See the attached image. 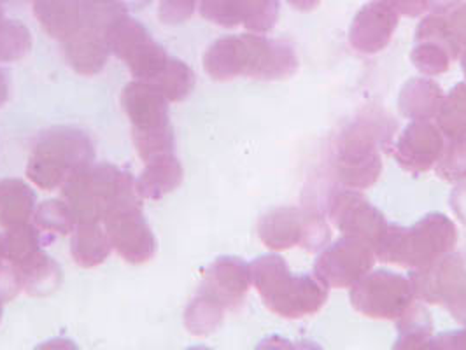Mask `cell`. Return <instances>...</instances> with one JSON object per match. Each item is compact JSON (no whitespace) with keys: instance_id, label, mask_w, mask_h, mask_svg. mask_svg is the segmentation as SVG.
I'll list each match as a JSON object with an SVG mask.
<instances>
[{"instance_id":"1","label":"cell","mask_w":466,"mask_h":350,"mask_svg":"<svg viewBox=\"0 0 466 350\" xmlns=\"http://www.w3.org/2000/svg\"><path fill=\"white\" fill-rule=\"evenodd\" d=\"M204 69L214 81H232L240 75L279 81L299 70V56L293 47L280 41L259 35H228L206 51Z\"/></svg>"},{"instance_id":"2","label":"cell","mask_w":466,"mask_h":350,"mask_svg":"<svg viewBox=\"0 0 466 350\" xmlns=\"http://www.w3.org/2000/svg\"><path fill=\"white\" fill-rule=\"evenodd\" d=\"M395 132L391 119L367 113L348 123L331 142L329 168L333 177L350 189H367L382 172L380 147Z\"/></svg>"},{"instance_id":"3","label":"cell","mask_w":466,"mask_h":350,"mask_svg":"<svg viewBox=\"0 0 466 350\" xmlns=\"http://www.w3.org/2000/svg\"><path fill=\"white\" fill-rule=\"evenodd\" d=\"M251 282L263 305L284 319L316 315L328 302L327 284L316 275H293L279 255L258 257L251 265Z\"/></svg>"},{"instance_id":"4","label":"cell","mask_w":466,"mask_h":350,"mask_svg":"<svg viewBox=\"0 0 466 350\" xmlns=\"http://www.w3.org/2000/svg\"><path fill=\"white\" fill-rule=\"evenodd\" d=\"M94 162V142L88 134L72 126H53L35 140L26 175L35 186L51 191Z\"/></svg>"},{"instance_id":"5","label":"cell","mask_w":466,"mask_h":350,"mask_svg":"<svg viewBox=\"0 0 466 350\" xmlns=\"http://www.w3.org/2000/svg\"><path fill=\"white\" fill-rule=\"evenodd\" d=\"M458 230L454 223L439 212L424 215L410 228L388 226L375 245V257L403 268H422L454 251Z\"/></svg>"},{"instance_id":"6","label":"cell","mask_w":466,"mask_h":350,"mask_svg":"<svg viewBox=\"0 0 466 350\" xmlns=\"http://www.w3.org/2000/svg\"><path fill=\"white\" fill-rule=\"evenodd\" d=\"M164 94L147 81H132L123 88L121 104L132 123L134 144L142 162L174 153L176 139L168 121Z\"/></svg>"},{"instance_id":"7","label":"cell","mask_w":466,"mask_h":350,"mask_svg":"<svg viewBox=\"0 0 466 350\" xmlns=\"http://www.w3.org/2000/svg\"><path fill=\"white\" fill-rule=\"evenodd\" d=\"M132 185H136L132 174L115 165L94 164L74 174L62 186V200L67 204L76 225L102 223L111 204Z\"/></svg>"},{"instance_id":"8","label":"cell","mask_w":466,"mask_h":350,"mask_svg":"<svg viewBox=\"0 0 466 350\" xmlns=\"http://www.w3.org/2000/svg\"><path fill=\"white\" fill-rule=\"evenodd\" d=\"M104 228L117 255L132 265H142L157 253V238L151 232L136 185L127 187L106 212Z\"/></svg>"},{"instance_id":"9","label":"cell","mask_w":466,"mask_h":350,"mask_svg":"<svg viewBox=\"0 0 466 350\" xmlns=\"http://www.w3.org/2000/svg\"><path fill=\"white\" fill-rule=\"evenodd\" d=\"M258 236L272 251L291 247L319 251L327 247L331 232L325 217L314 210L279 207L259 219Z\"/></svg>"},{"instance_id":"10","label":"cell","mask_w":466,"mask_h":350,"mask_svg":"<svg viewBox=\"0 0 466 350\" xmlns=\"http://www.w3.org/2000/svg\"><path fill=\"white\" fill-rule=\"evenodd\" d=\"M416 300L442 305L466 325V253H449L409 277Z\"/></svg>"},{"instance_id":"11","label":"cell","mask_w":466,"mask_h":350,"mask_svg":"<svg viewBox=\"0 0 466 350\" xmlns=\"http://www.w3.org/2000/svg\"><path fill=\"white\" fill-rule=\"evenodd\" d=\"M416 302L409 277L390 270L369 272L350 287V305L370 319L397 321Z\"/></svg>"},{"instance_id":"12","label":"cell","mask_w":466,"mask_h":350,"mask_svg":"<svg viewBox=\"0 0 466 350\" xmlns=\"http://www.w3.org/2000/svg\"><path fill=\"white\" fill-rule=\"evenodd\" d=\"M106 39L111 53L137 77L139 81L153 83L168 60L164 47L153 41L142 25L117 18L106 32Z\"/></svg>"},{"instance_id":"13","label":"cell","mask_w":466,"mask_h":350,"mask_svg":"<svg viewBox=\"0 0 466 350\" xmlns=\"http://www.w3.org/2000/svg\"><path fill=\"white\" fill-rule=\"evenodd\" d=\"M375 259L370 244L344 235L323 247L314 265V275L331 289H350L372 270Z\"/></svg>"},{"instance_id":"14","label":"cell","mask_w":466,"mask_h":350,"mask_svg":"<svg viewBox=\"0 0 466 350\" xmlns=\"http://www.w3.org/2000/svg\"><path fill=\"white\" fill-rule=\"evenodd\" d=\"M328 217L342 234L370 244L373 251L390 226L380 210L375 209L361 193L350 187L329 198Z\"/></svg>"},{"instance_id":"15","label":"cell","mask_w":466,"mask_h":350,"mask_svg":"<svg viewBox=\"0 0 466 350\" xmlns=\"http://www.w3.org/2000/svg\"><path fill=\"white\" fill-rule=\"evenodd\" d=\"M445 140L442 130L430 119H412L395 144L398 164L410 172L422 174L431 170L442 156Z\"/></svg>"},{"instance_id":"16","label":"cell","mask_w":466,"mask_h":350,"mask_svg":"<svg viewBox=\"0 0 466 350\" xmlns=\"http://www.w3.org/2000/svg\"><path fill=\"white\" fill-rule=\"evenodd\" d=\"M460 53L461 46L447 25L441 20H426L418 30V45L410 53V60L424 75L433 77L451 69Z\"/></svg>"},{"instance_id":"17","label":"cell","mask_w":466,"mask_h":350,"mask_svg":"<svg viewBox=\"0 0 466 350\" xmlns=\"http://www.w3.org/2000/svg\"><path fill=\"white\" fill-rule=\"evenodd\" d=\"M251 268L240 257H218L206 272L200 289L209 293L228 312L238 310L251 287Z\"/></svg>"},{"instance_id":"18","label":"cell","mask_w":466,"mask_h":350,"mask_svg":"<svg viewBox=\"0 0 466 350\" xmlns=\"http://www.w3.org/2000/svg\"><path fill=\"white\" fill-rule=\"evenodd\" d=\"M111 49L106 34L95 28H79L66 41V58L81 75H95L106 67Z\"/></svg>"},{"instance_id":"19","label":"cell","mask_w":466,"mask_h":350,"mask_svg":"<svg viewBox=\"0 0 466 350\" xmlns=\"http://www.w3.org/2000/svg\"><path fill=\"white\" fill-rule=\"evenodd\" d=\"M397 26V18L377 5L363 11L350 28V45L365 55L380 53L390 45L391 35Z\"/></svg>"},{"instance_id":"20","label":"cell","mask_w":466,"mask_h":350,"mask_svg":"<svg viewBox=\"0 0 466 350\" xmlns=\"http://www.w3.org/2000/svg\"><path fill=\"white\" fill-rule=\"evenodd\" d=\"M183 183V165L174 153L160 155L149 162L136 181L140 198L160 200Z\"/></svg>"},{"instance_id":"21","label":"cell","mask_w":466,"mask_h":350,"mask_svg":"<svg viewBox=\"0 0 466 350\" xmlns=\"http://www.w3.org/2000/svg\"><path fill=\"white\" fill-rule=\"evenodd\" d=\"M443 98L442 88L435 81L416 77L403 85L398 96V107L409 119H435L442 107Z\"/></svg>"},{"instance_id":"22","label":"cell","mask_w":466,"mask_h":350,"mask_svg":"<svg viewBox=\"0 0 466 350\" xmlns=\"http://www.w3.org/2000/svg\"><path fill=\"white\" fill-rule=\"evenodd\" d=\"M113 244L100 223L76 225L70 240V253L74 261L83 268H95L111 255Z\"/></svg>"},{"instance_id":"23","label":"cell","mask_w":466,"mask_h":350,"mask_svg":"<svg viewBox=\"0 0 466 350\" xmlns=\"http://www.w3.org/2000/svg\"><path fill=\"white\" fill-rule=\"evenodd\" d=\"M35 210V193L22 179L0 181V226L13 228L28 223Z\"/></svg>"},{"instance_id":"24","label":"cell","mask_w":466,"mask_h":350,"mask_svg":"<svg viewBox=\"0 0 466 350\" xmlns=\"http://www.w3.org/2000/svg\"><path fill=\"white\" fill-rule=\"evenodd\" d=\"M24 279V289L30 296H47L62 284V270L46 253L39 251L22 266H18Z\"/></svg>"},{"instance_id":"25","label":"cell","mask_w":466,"mask_h":350,"mask_svg":"<svg viewBox=\"0 0 466 350\" xmlns=\"http://www.w3.org/2000/svg\"><path fill=\"white\" fill-rule=\"evenodd\" d=\"M37 16L47 34L64 43L79 30V11L72 0H41Z\"/></svg>"},{"instance_id":"26","label":"cell","mask_w":466,"mask_h":350,"mask_svg":"<svg viewBox=\"0 0 466 350\" xmlns=\"http://www.w3.org/2000/svg\"><path fill=\"white\" fill-rule=\"evenodd\" d=\"M227 308L212 298L204 289H198L185 312V326L195 336H208L223 325Z\"/></svg>"},{"instance_id":"27","label":"cell","mask_w":466,"mask_h":350,"mask_svg":"<svg viewBox=\"0 0 466 350\" xmlns=\"http://www.w3.org/2000/svg\"><path fill=\"white\" fill-rule=\"evenodd\" d=\"M398 321L400 336L395 349H430L433 323L422 305L414 302Z\"/></svg>"},{"instance_id":"28","label":"cell","mask_w":466,"mask_h":350,"mask_svg":"<svg viewBox=\"0 0 466 350\" xmlns=\"http://www.w3.org/2000/svg\"><path fill=\"white\" fill-rule=\"evenodd\" d=\"M43 232L37 226L28 223L7 228L2 235L4 242V256L16 266H22L30 257L35 256L43 245Z\"/></svg>"},{"instance_id":"29","label":"cell","mask_w":466,"mask_h":350,"mask_svg":"<svg viewBox=\"0 0 466 350\" xmlns=\"http://www.w3.org/2000/svg\"><path fill=\"white\" fill-rule=\"evenodd\" d=\"M197 83L195 72L177 58L167 60L164 69L157 75L153 85L164 94L168 102H183L193 92Z\"/></svg>"},{"instance_id":"30","label":"cell","mask_w":466,"mask_h":350,"mask_svg":"<svg viewBox=\"0 0 466 350\" xmlns=\"http://www.w3.org/2000/svg\"><path fill=\"white\" fill-rule=\"evenodd\" d=\"M435 119L449 139L466 137V83H458L443 98L442 107Z\"/></svg>"},{"instance_id":"31","label":"cell","mask_w":466,"mask_h":350,"mask_svg":"<svg viewBox=\"0 0 466 350\" xmlns=\"http://www.w3.org/2000/svg\"><path fill=\"white\" fill-rule=\"evenodd\" d=\"M35 226L45 234L69 235L76 228L74 215L64 200H46L34 214Z\"/></svg>"},{"instance_id":"32","label":"cell","mask_w":466,"mask_h":350,"mask_svg":"<svg viewBox=\"0 0 466 350\" xmlns=\"http://www.w3.org/2000/svg\"><path fill=\"white\" fill-rule=\"evenodd\" d=\"M32 39L24 25L16 22L0 24V64L22 60L30 51Z\"/></svg>"},{"instance_id":"33","label":"cell","mask_w":466,"mask_h":350,"mask_svg":"<svg viewBox=\"0 0 466 350\" xmlns=\"http://www.w3.org/2000/svg\"><path fill=\"white\" fill-rule=\"evenodd\" d=\"M437 175L449 183L466 181V137H454L445 144Z\"/></svg>"},{"instance_id":"34","label":"cell","mask_w":466,"mask_h":350,"mask_svg":"<svg viewBox=\"0 0 466 350\" xmlns=\"http://www.w3.org/2000/svg\"><path fill=\"white\" fill-rule=\"evenodd\" d=\"M24 289L22 272L16 265L0 261V305L13 302Z\"/></svg>"},{"instance_id":"35","label":"cell","mask_w":466,"mask_h":350,"mask_svg":"<svg viewBox=\"0 0 466 350\" xmlns=\"http://www.w3.org/2000/svg\"><path fill=\"white\" fill-rule=\"evenodd\" d=\"M430 349H466V327L456 333H443L431 340Z\"/></svg>"},{"instance_id":"36","label":"cell","mask_w":466,"mask_h":350,"mask_svg":"<svg viewBox=\"0 0 466 350\" xmlns=\"http://www.w3.org/2000/svg\"><path fill=\"white\" fill-rule=\"evenodd\" d=\"M451 209L466 225V183L454 187V191L451 193Z\"/></svg>"},{"instance_id":"37","label":"cell","mask_w":466,"mask_h":350,"mask_svg":"<svg viewBox=\"0 0 466 350\" xmlns=\"http://www.w3.org/2000/svg\"><path fill=\"white\" fill-rule=\"evenodd\" d=\"M7 96H9V83H7L5 72L0 69V107L5 104Z\"/></svg>"},{"instance_id":"38","label":"cell","mask_w":466,"mask_h":350,"mask_svg":"<svg viewBox=\"0 0 466 350\" xmlns=\"http://www.w3.org/2000/svg\"><path fill=\"white\" fill-rule=\"evenodd\" d=\"M5 256H4V242H2V235H0V261H4Z\"/></svg>"},{"instance_id":"39","label":"cell","mask_w":466,"mask_h":350,"mask_svg":"<svg viewBox=\"0 0 466 350\" xmlns=\"http://www.w3.org/2000/svg\"><path fill=\"white\" fill-rule=\"evenodd\" d=\"M461 67H463V74H465V77H466V49H465V53H463V55H461Z\"/></svg>"},{"instance_id":"40","label":"cell","mask_w":466,"mask_h":350,"mask_svg":"<svg viewBox=\"0 0 466 350\" xmlns=\"http://www.w3.org/2000/svg\"><path fill=\"white\" fill-rule=\"evenodd\" d=\"M0 321H2V308H0Z\"/></svg>"}]
</instances>
